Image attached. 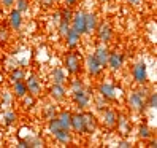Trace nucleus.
Here are the masks:
<instances>
[{
    "label": "nucleus",
    "mask_w": 157,
    "mask_h": 148,
    "mask_svg": "<svg viewBox=\"0 0 157 148\" xmlns=\"http://www.w3.org/2000/svg\"><path fill=\"white\" fill-rule=\"evenodd\" d=\"M149 88H147V83L146 85H141L140 89H135V91H130L127 96V105L128 108L132 110L133 113L136 115H143L147 107H146V96L149 94Z\"/></svg>",
    "instance_id": "nucleus-1"
},
{
    "label": "nucleus",
    "mask_w": 157,
    "mask_h": 148,
    "mask_svg": "<svg viewBox=\"0 0 157 148\" xmlns=\"http://www.w3.org/2000/svg\"><path fill=\"white\" fill-rule=\"evenodd\" d=\"M63 70L67 72V75L76 77L81 75L84 70V64H82V56L76 50H70L63 54Z\"/></svg>",
    "instance_id": "nucleus-2"
},
{
    "label": "nucleus",
    "mask_w": 157,
    "mask_h": 148,
    "mask_svg": "<svg viewBox=\"0 0 157 148\" xmlns=\"http://www.w3.org/2000/svg\"><path fill=\"white\" fill-rule=\"evenodd\" d=\"M71 102L75 104V107L78 110H87L92 104V96H90V91L87 88H82L78 91H73L71 92Z\"/></svg>",
    "instance_id": "nucleus-3"
},
{
    "label": "nucleus",
    "mask_w": 157,
    "mask_h": 148,
    "mask_svg": "<svg viewBox=\"0 0 157 148\" xmlns=\"http://www.w3.org/2000/svg\"><path fill=\"white\" fill-rule=\"evenodd\" d=\"M82 64H84V70L87 72V75L90 78H100L101 75H103V72H105V67L97 61V58L94 56V53L87 54L86 59L82 61Z\"/></svg>",
    "instance_id": "nucleus-4"
},
{
    "label": "nucleus",
    "mask_w": 157,
    "mask_h": 148,
    "mask_svg": "<svg viewBox=\"0 0 157 148\" xmlns=\"http://www.w3.org/2000/svg\"><path fill=\"white\" fill-rule=\"evenodd\" d=\"M132 78L138 86L147 83V66H146V62L143 59L136 61L132 66Z\"/></svg>",
    "instance_id": "nucleus-5"
},
{
    "label": "nucleus",
    "mask_w": 157,
    "mask_h": 148,
    "mask_svg": "<svg viewBox=\"0 0 157 148\" xmlns=\"http://www.w3.org/2000/svg\"><path fill=\"white\" fill-rule=\"evenodd\" d=\"M97 94L101 96L106 102H116L117 100V89L116 86L113 85V83H109V81H101L98 83V86H97Z\"/></svg>",
    "instance_id": "nucleus-6"
},
{
    "label": "nucleus",
    "mask_w": 157,
    "mask_h": 148,
    "mask_svg": "<svg viewBox=\"0 0 157 148\" xmlns=\"http://www.w3.org/2000/svg\"><path fill=\"white\" fill-rule=\"evenodd\" d=\"M95 35H97V40L101 43V45H108L109 42L113 40V27L109 22L103 21V22H98L97 24V29H95Z\"/></svg>",
    "instance_id": "nucleus-7"
},
{
    "label": "nucleus",
    "mask_w": 157,
    "mask_h": 148,
    "mask_svg": "<svg viewBox=\"0 0 157 148\" xmlns=\"http://www.w3.org/2000/svg\"><path fill=\"white\" fill-rule=\"evenodd\" d=\"M24 81H25V86H27V94H30V96H33V97L41 96L43 85H41L40 78L36 77L35 73H30L29 77H25Z\"/></svg>",
    "instance_id": "nucleus-8"
},
{
    "label": "nucleus",
    "mask_w": 157,
    "mask_h": 148,
    "mask_svg": "<svg viewBox=\"0 0 157 148\" xmlns=\"http://www.w3.org/2000/svg\"><path fill=\"white\" fill-rule=\"evenodd\" d=\"M125 62V56L124 53L121 51H109V56H108V62H106V67L111 70V72H117L121 70L122 66Z\"/></svg>",
    "instance_id": "nucleus-9"
},
{
    "label": "nucleus",
    "mask_w": 157,
    "mask_h": 148,
    "mask_svg": "<svg viewBox=\"0 0 157 148\" xmlns=\"http://www.w3.org/2000/svg\"><path fill=\"white\" fill-rule=\"evenodd\" d=\"M48 96L52 102H63L67 99V88L65 85H57V83H52L48 89Z\"/></svg>",
    "instance_id": "nucleus-10"
},
{
    "label": "nucleus",
    "mask_w": 157,
    "mask_h": 148,
    "mask_svg": "<svg viewBox=\"0 0 157 148\" xmlns=\"http://www.w3.org/2000/svg\"><path fill=\"white\" fill-rule=\"evenodd\" d=\"M82 118H84V135H90L97 131L98 127V119L97 116L89 112V110H82Z\"/></svg>",
    "instance_id": "nucleus-11"
},
{
    "label": "nucleus",
    "mask_w": 157,
    "mask_h": 148,
    "mask_svg": "<svg viewBox=\"0 0 157 148\" xmlns=\"http://www.w3.org/2000/svg\"><path fill=\"white\" fill-rule=\"evenodd\" d=\"M84 24H86V11H82V10L73 11L71 21H70V27H71V29L79 32L81 35H84Z\"/></svg>",
    "instance_id": "nucleus-12"
},
{
    "label": "nucleus",
    "mask_w": 157,
    "mask_h": 148,
    "mask_svg": "<svg viewBox=\"0 0 157 148\" xmlns=\"http://www.w3.org/2000/svg\"><path fill=\"white\" fill-rule=\"evenodd\" d=\"M70 131L75 132L76 135H84V118H82V112H81V110H78L76 113H71Z\"/></svg>",
    "instance_id": "nucleus-13"
},
{
    "label": "nucleus",
    "mask_w": 157,
    "mask_h": 148,
    "mask_svg": "<svg viewBox=\"0 0 157 148\" xmlns=\"http://www.w3.org/2000/svg\"><path fill=\"white\" fill-rule=\"evenodd\" d=\"M116 127H117V131L121 132V135H128L132 131V123H130V119H128V116L125 113H121L119 112L117 113V118H116Z\"/></svg>",
    "instance_id": "nucleus-14"
},
{
    "label": "nucleus",
    "mask_w": 157,
    "mask_h": 148,
    "mask_svg": "<svg viewBox=\"0 0 157 148\" xmlns=\"http://www.w3.org/2000/svg\"><path fill=\"white\" fill-rule=\"evenodd\" d=\"M22 21H24V18H22V13L21 11H17L16 8H10V16H8V24H10V29L11 30H21V27H22Z\"/></svg>",
    "instance_id": "nucleus-15"
},
{
    "label": "nucleus",
    "mask_w": 157,
    "mask_h": 148,
    "mask_svg": "<svg viewBox=\"0 0 157 148\" xmlns=\"http://www.w3.org/2000/svg\"><path fill=\"white\" fill-rule=\"evenodd\" d=\"M116 118H117V112L114 108H105L101 112V124L108 129H114L116 127Z\"/></svg>",
    "instance_id": "nucleus-16"
},
{
    "label": "nucleus",
    "mask_w": 157,
    "mask_h": 148,
    "mask_svg": "<svg viewBox=\"0 0 157 148\" xmlns=\"http://www.w3.org/2000/svg\"><path fill=\"white\" fill-rule=\"evenodd\" d=\"M81 34L76 32V30H73L71 27L68 29V32L65 34V37H63V40H65V45H67V48L68 50H76L79 43H81Z\"/></svg>",
    "instance_id": "nucleus-17"
},
{
    "label": "nucleus",
    "mask_w": 157,
    "mask_h": 148,
    "mask_svg": "<svg viewBox=\"0 0 157 148\" xmlns=\"http://www.w3.org/2000/svg\"><path fill=\"white\" fill-rule=\"evenodd\" d=\"M98 24V16L95 13H87L86 11V24H84V35H92L95 34Z\"/></svg>",
    "instance_id": "nucleus-18"
},
{
    "label": "nucleus",
    "mask_w": 157,
    "mask_h": 148,
    "mask_svg": "<svg viewBox=\"0 0 157 148\" xmlns=\"http://www.w3.org/2000/svg\"><path fill=\"white\" fill-rule=\"evenodd\" d=\"M94 56L97 58V61L101 64L103 67H106V62H108V56H109V50L106 45H97L95 50H94Z\"/></svg>",
    "instance_id": "nucleus-19"
},
{
    "label": "nucleus",
    "mask_w": 157,
    "mask_h": 148,
    "mask_svg": "<svg viewBox=\"0 0 157 148\" xmlns=\"http://www.w3.org/2000/svg\"><path fill=\"white\" fill-rule=\"evenodd\" d=\"M51 81L52 83H57V85H65V83L68 81L67 78V72L63 70V67H54L51 70Z\"/></svg>",
    "instance_id": "nucleus-20"
},
{
    "label": "nucleus",
    "mask_w": 157,
    "mask_h": 148,
    "mask_svg": "<svg viewBox=\"0 0 157 148\" xmlns=\"http://www.w3.org/2000/svg\"><path fill=\"white\" fill-rule=\"evenodd\" d=\"M54 140L60 145H70L73 142V135H71V131H67V129H59V131L52 135Z\"/></svg>",
    "instance_id": "nucleus-21"
},
{
    "label": "nucleus",
    "mask_w": 157,
    "mask_h": 148,
    "mask_svg": "<svg viewBox=\"0 0 157 148\" xmlns=\"http://www.w3.org/2000/svg\"><path fill=\"white\" fill-rule=\"evenodd\" d=\"M11 92L16 99H22L25 94H27V86H25V81L21 80V81H14L11 83Z\"/></svg>",
    "instance_id": "nucleus-22"
},
{
    "label": "nucleus",
    "mask_w": 157,
    "mask_h": 148,
    "mask_svg": "<svg viewBox=\"0 0 157 148\" xmlns=\"http://www.w3.org/2000/svg\"><path fill=\"white\" fill-rule=\"evenodd\" d=\"M57 121L60 124L62 129H67V131H70V123H71V112H68V110H60V112H57Z\"/></svg>",
    "instance_id": "nucleus-23"
},
{
    "label": "nucleus",
    "mask_w": 157,
    "mask_h": 148,
    "mask_svg": "<svg viewBox=\"0 0 157 148\" xmlns=\"http://www.w3.org/2000/svg\"><path fill=\"white\" fill-rule=\"evenodd\" d=\"M27 77V72L24 70V67H13L10 70V75H8V80H10V83H14V81H21Z\"/></svg>",
    "instance_id": "nucleus-24"
},
{
    "label": "nucleus",
    "mask_w": 157,
    "mask_h": 148,
    "mask_svg": "<svg viewBox=\"0 0 157 148\" xmlns=\"http://www.w3.org/2000/svg\"><path fill=\"white\" fill-rule=\"evenodd\" d=\"M136 135H138L140 140L147 142V140H151V138H152L154 134H152V129L147 124H140V126H138V131H136Z\"/></svg>",
    "instance_id": "nucleus-25"
},
{
    "label": "nucleus",
    "mask_w": 157,
    "mask_h": 148,
    "mask_svg": "<svg viewBox=\"0 0 157 148\" xmlns=\"http://www.w3.org/2000/svg\"><path fill=\"white\" fill-rule=\"evenodd\" d=\"M41 116L43 119H52V118H56L57 116V107L54 105V104H48V105H44L43 107V112H41Z\"/></svg>",
    "instance_id": "nucleus-26"
},
{
    "label": "nucleus",
    "mask_w": 157,
    "mask_h": 148,
    "mask_svg": "<svg viewBox=\"0 0 157 148\" xmlns=\"http://www.w3.org/2000/svg\"><path fill=\"white\" fill-rule=\"evenodd\" d=\"M3 124L5 126H11L17 121V113L14 112V110H10V108H6L5 112H3Z\"/></svg>",
    "instance_id": "nucleus-27"
},
{
    "label": "nucleus",
    "mask_w": 157,
    "mask_h": 148,
    "mask_svg": "<svg viewBox=\"0 0 157 148\" xmlns=\"http://www.w3.org/2000/svg\"><path fill=\"white\" fill-rule=\"evenodd\" d=\"M57 13H59V21H67V22L71 21V16H73L71 6H67V5H65V6H62Z\"/></svg>",
    "instance_id": "nucleus-28"
},
{
    "label": "nucleus",
    "mask_w": 157,
    "mask_h": 148,
    "mask_svg": "<svg viewBox=\"0 0 157 148\" xmlns=\"http://www.w3.org/2000/svg\"><path fill=\"white\" fill-rule=\"evenodd\" d=\"M68 88H70V91L73 92V91L82 89V88H86V86H84V81L81 80V77H79V75H76V77H73V78L68 81Z\"/></svg>",
    "instance_id": "nucleus-29"
},
{
    "label": "nucleus",
    "mask_w": 157,
    "mask_h": 148,
    "mask_svg": "<svg viewBox=\"0 0 157 148\" xmlns=\"http://www.w3.org/2000/svg\"><path fill=\"white\" fill-rule=\"evenodd\" d=\"M27 138V143H29V148H43L46 146L44 140L41 137H25Z\"/></svg>",
    "instance_id": "nucleus-30"
},
{
    "label": "nucleus",
    "mask_w": 157,
    "mask_h": 148,
    "mask_svg": "<svg viewBox=\"0 0 157 148\" xmlns=\"http://www.w3.org/2000/svg\"><path fill=\"white\" fill-rule=\"evenodd\" d=\"M14 8L24 14V13H27L30 10V0H16V2H14Z\"/></svg>",
    "instance_id": "nucleus-31"
},
{
    "label": "nucleus",
    "mask_w": 157,
    "mask_h": 148,
    "mask_svg": "<svg viewBox=\"0 0 157 148\" xmlns=\"http://www.w3.org/2000/svg\"><path fill=\"white\" fill-rule=\"evenodd\" d=\"M13 99H14L13 92L5 91V92H2V102H0V105H2L3 108H8V107L13 104Z\"/></svg>",
    "instance_id": "nucleus-32"
},
{
    "label": "nucleus",
    "mask_w": 157,
    "mask_h": 148,
    "mask_svg": "<svg viewBox=\"0 0 157 148\" xmlns=\"http://www.w3.org/2000/svg\"><path fill=\"white\" fill-rule=\"evenodd\" d=\"M146 107L151 108V110H155V107H157V94H155V91H149V94L146 96Z\"/></svg>",
    "instance_id": "nucleus-33"
},
{
    "label": "nucleus",
    "mask_w": 157,
    "mask_h": 148,
    "mask_svg": "<svg viewBox=\"0 0 157 148\" xmlns=\"http://www.w3.org/2000/svg\"><path fill=\"white\" fill-rule=\"evenodd\" d=\"M59 129H62L60 127V124H59V121H57V118H52V119H48V132L51 134V135H54Z\"/></svg>",
    "instance_id": "nucleus-34"
},
{
    "label": "nucleus",
    "mask_w": 157,
    "mask_h": 148,
    "mask_svg": "<svg viewBox=\"0 0 157 148\" xmlns=\"http://www.w3.org/2000/svg\"><path fill=\"white\" fill-rule=\"evenodd\" d=\"M106 100L103 99V97H101V96H98L97 94V97H94V105H95V108L98 110V112H103V110L106 108Z\"/></svg>",
    "instance_id": "nucleus-35"
},
{
    "label": "nucleus",
    "mask_w": 157,
    "mask_h": 148,
    "mask_svg": "<svg viewBox=\"0 0 157 148\" xmlns=\"http://www.w3.org/2000/svg\"><path fill=\"white\" fill-rule=\"evenodd\" d=\"M68 29H70V22H67V21H59L57 22V32H59V35L62 37V38L65 37Z\"/></svg>",
    "instance_id": "nucleus-36"
},
{
    "label": "nucleus",
    "mask_w": 157,
    "mask_h": 148,
    "mask_svg": "<svg viewBox=\"0 0 157 148\" xmlns=\"http://www.w3.org/2000/svg\"><path fill=\"white\" fill-rule=\"evenodd\" d=\"M35 99L36 97H33V96H30V94H25L21 100H22V107L27 110V108H32L33 105H35Z\"/></svg>",
    "instance_id": "nucleus-37"
},
{
    "label": "nucleus",
    "mask_w": 157,
    "mask_h": 148,
    "mask_svg": "<svg viewBox=\"0 0 157 148\" xmlns=\"http://www.w3.org/2000/svg\"><path fill=\"white\" fill-rule=\"evenodd\" d=\"M8 37H10V34H8V29H5V27H2L0 29V42H6L8 40Z\"/></svg>",
    "instance_id": "nucleus-38"
},
{
    "label": "nucleus",
    "mask_w": 157,
    "mask_h": 148,
    "mask_svg": "<svg viewBox=\"0 0 157 148\" xmlns=\"http://www.w3.org/2000/svg\"><path fill=\"white\" fill-rule=\"evenodd\" d=\"M116 146L117 148H130L132 146V142L130 140H117Z\"/></svg>",
    "instance_id": "nucleus-39"
},
{
    "label": "nucleus",
    "mask_w": 157,
    "mask_h": 148,
    "mask_svg": "<svg viewBox=\"0 0 157 148\" xmlns=\"http://www.w3.org/2000/svg\"><path fill=\"white\" fill-rule=\"evenodd\" d=\"M16 146H17V148H29V143H27V138H21V137H19V140H17Z\"/></svg>",
    "instance_id": "nucleus-40"
},
{
    "label": "nucleus",
    "mask_w": 157,
    "mask_h": 148,
    "mask_svg": "<svg viewBox=\"0 0 157 148\" xmlns=\"http://www.w3.org/2000/svg\"><path fill=\"white\" fill-rule=\"evenodd\" d=\"M16 0H0V3L3 5V8H13Z\"/></svg>",
    "instance_id": "nucleus-41"
},
{
    "label": "nucleus",
    "mask_w": 157,
    "mask_h": 148,
    "mask_svg": "<svg viewBox=\"0 0 157 148\" xmlns=\"http://www.w3.org/2000/svg\"><path fill=\"white\" fill-rule=\"evenodd\" d=\"M38 2H40V5H41L43 8H51V6L54 5L52 0H38Z\"/></svg>",
    "instance_id": "nucleus-42"
},
{
    "label": "nucleus",
    "mask_w": 157,
    "mask_h": 148,
    "mask_svg": "<svg viewBox=\"0 0 157 148\" xmlns=\"http://www.w3.org/2000/svg\"><path fill=\"white\" fill-rule=\"evenodd\" d=\"M125 2L130 5V6H135V8H138L141 5V0H125Z\"/></svg>",
    "instance_id": "nucleus-43"
},
{
    "label": "nucleus",
    "mask_w": 157,
    "mask_h": 148,
    "mask_svg": "<svg viewBox=\"0 0 157 148\" xmlns=\"http://www.w3.org/2000/svg\"><path fill=\"white\" fill-rule=\"evenodd\" d=\"M78 2H79V0H63V3H65L67 6H71V8L75 6V5H76Z\"/></svg>",
    "instance_id": "nucleus-44"
},
{
    "label": "nucleus",
    "mask_w": 157,
    "mask_h": 148,
    "mask_svg": "<svg viewBox=\"0 0 157 148\" xmlns=\"http://www.w3.org/2000/svg\"><path fill=\"white\" fill-rule=\"evenodd\" d=\"M147 146H151V148L157 146V140H151V142H149V145H147Z\"/></svg>",
    "instance_id": "nucleus-45"
},
{
    "label": "nucleus",
    "mask_w": 157,
    "mask_h": 148,
    "mask_svg": "<svg viewBox=\"0 0 157 148\" xmlns=\"http://www.w3.org/2000/svg\"><path fill=\"white\" fill-rule=\"evenodd\" d=\"M52 2H54V3H59V2H62V0H52Z\"/></svg>",
    "instance_id": "nucleus-46"
}]
</instances>
